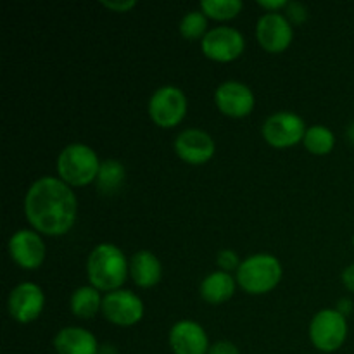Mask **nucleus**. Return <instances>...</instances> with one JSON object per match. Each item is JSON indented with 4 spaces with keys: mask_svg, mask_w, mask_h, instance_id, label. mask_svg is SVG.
Wrapping results in <instances>:
<instances>
[{
    "mask_svg": "<svg viewBox=\"0 0 354 354\" xmlns=\"http://www.w3.org/2000/svg\"><path fill=\"white\" fill-rule=\"evenodd\" d=\"M214 100L221 113L234 118L248 116L254 107V95L251 88L241 82L221 83L214 93Z\"/></svg>",
    "mask_w": 354,
    "mask_h": 354,
    "instance_id": "9b49d317",
    "label": "nucleus"
},
{
    "mask_svg": "<svg viewBox=\"0 0 354 354\" xmlns=\"http://www.w3.org/2000/svg\"><path fill=\"white\" fill-rule=\"evenodd\" d=\"M218 265L221 266V270L223 272H230V270H239V266H241V263H239V256L235 254L234 251H230V249H223L221 252H218Z\"/></svg>",
    "mask_w": 354,
    "mask_h": 354,
    "instance_id": "b1692460",
    "label": "nucleus"
},
{
    "mask_svg": "<svg viewBox=\"0 0 354 354\" xmlns=\"http://www.w3.org/2000/svg\"><path fill=\"white\" fill-rule=\"evenodd\" d=\"M10 258L26 270H35L44 263L45 244L38 234L31 230H19L9 241Z\"/></svg>",
    "mask_w": 354,
    "mask_h": 354,
    "instance_id": "f8f14e48",
    "label": "nucleus"
},
{
    "mask_svg": "<svg viewBox=\"0 0 354 354\" xmlns=\"http://www.w3.org/2000/svg\"><path fill=\"white\" fill-rule=\"evenodd\" d=\"M282 279L280 261L272 254H254L241 263L237 270V282L251 294L272 290Z\"/></svg>",
    "mask_w": 354,
    "mask_h": 354,
    "instance_id": "20e7f679",
    "label": "nucleus"
},
{
    "mask_svg": "<svg viewBox=\"0 0 354 354\" xmlns=\"http://www.w3.org/2000/svg\"><path fill=\"white\" fill-rule=\"evenodd\" d=\"M102 6L109 7L113 10H128L135 6V2L133 0H121V2H107V0H104Z\"/></svg>",
    "mask_w": 354,
    "mask_h": 354,
    "instance_id": "bb28decb",
    "label": "nucleus"
},
{
    "mask_svg": "<svg viewBox=\"0 0 354 354\" xmlns=\"http://www.w3.org/2000/svg\"><path fill=\"white\" fill-rule=\"evenodd\" d=\"M256 35L261 44L270 52H280L287 48L292 41V28L282 14L270 12L259 17Z\"/></svg>",
    "mask_w": 354,
    "mask_h": 354,
    "instance_id": "ddd939ff",
    "label": "nucleus"
},
{
    "mask_svg": "<svg viewBox=\"0 0 354 354\" xmlns=\"http://www.w3.org/2000/svg\"><path fill=\"white\" fill-rule=\"evenodd\" d=\"M187 113V99L176 86H161L156 90L149 102L152 121L162 128L176 127Z\"/></svg>",
    "mask_w": 354,
    "mask_h": 354,
    "instance_id": "423d86ee",
    "label": "nucleus"
},
{
    "mask_svg": "<svg viewBox=\"0 0 354 354\" xmlns=\"http://www.w3.org/2000/svg\"><path fill=\"white\" fill-rule=\"evenodd\" d=\"M97 180H99L97 183H99L100 192L114 194L120 189V185L124 180L123 165L120 161H116V159H107V161H104L100 165V171Z\"/></svg>",
    "mask_w": 354,
    "mask_h": 354,
    "instance_id": "aec40b11",
    "label": "nucleus"
},
{
    "mask_svg": "<svg viewBox=\"0 0 354 354\" xmlns=\"http://www.w3.org/2000/svg\"><path fill=\"white\" fill-rule=\"evenodd\" d=\"M57 169L64 183L82 187L88 185L95 180V176H99L100 162L88 145L71 144L59 154Z\"/></svg>",
    "mask_w": 354,
    "mask_h": 354,
    "instance_id": "7ed1b4c3",
    "label": "nucleus"
},
{
    "mask_svg": "<svg viewBox=\"0 0 354 354\" xmlns=\"http://www.w3.org/2000/svg\"><path fill=\"white\" fill-rule=\"evenodd\" d=\"M335 144V137L327 127H311L304 135V145L311 154H328Z\"/></svg>",
    "mask_w": 354,
    "mask_h": 354,
    "instance_id": "412c9836",
    "label": "nucleus"
},
{
    "mask_svg": "<svg viewBox=\"0 0 354 354\" xmlns=\"http://www.w3.org/2000/svg\"><path fill=\"white\" fill-rule=\"evenodd\" d=\"M235 280L227 272H214L201 283V296L211 304H220L234 296Z\"/></svg>",
    "mask_w": 354,
    "mask_h": 354,
    "instance_id": "a211bd4d",
    "label": "nucleus"
},
{
    "mask_svg": "<svg viewBox=\"0 0 354 354\" xmlns=\"http://www.w3.org/2000/svg\"><path fill=\"white\" fill-rule=\"evenodd\" d=\"M161 263L152 252L138 251L130 259V273L140 287H152L161 280Z\"/></svg>",
    "mask_w": 354,
    "mask_h": 354,
    "instance_id": "f3484780",
    "label": "nucleus"
},
{
    "mask_svg": "<svg viewBox=\"0 0 354 354\" xmlns=\"http://www.w3.org/2000/svg\"><path fill=\"white\" fill-rule=\"evenodd\" d=\"M244 50V37L232 26H218L203 37V52L214 61L228 62Z\"/></svg>",
    "mask_w": 354,
    "mask_h": 354,
    "instance_id": "0eeeda50",
    "label": "nucleus"
},
{
    "mask_svg": "<svg viewBox=\"0 0 354 354\" xmlns=\"http://www.w3.org/2000/svg\"><path fill=\"white\" fill-rule=\"evenodd\" d=\"M97 354H120V353H118V349L114 348L113 344H102L99 348V353Z\"/></svg>",
    "mask_w": 354,
    "mask_h": 354,
    "instance_id": "7c9ffc66",
    "label": "nucleus"
},
{
    "mask_svg": "<svg viewBox=\"0 0 354 354\" xmlns=\"http://www.w3.org/2000/svg\"><path fill=\"white\" fill-rule=\"evenodd\" d=\"M71 311L80 318H92L93 315L102 308V301H100L99 290L95 287H80L73 292L71 301Z\"/></svg>",
    "mask_w": 354,
    "mask_h": 354,
    "instance_id": "6ab92c4d",
    "label": "nucleus"
},
{
    "mask_svg": "<svg viewBox=\"0 0 354 354\" xmlns=\"http://www.w3.org/2000/svg\"><path fill=\"white\" fill-rule=\"evenodd\" d=\"M304 120L294 113L272 114L263 124V137L273 147H289L304 138Z\"/></svg>",
    "mask_w": 354,
    "mask_h": 354,
    "instance_id": "6e6552de",
    "label": "nucleus"
},
{
    "mask_svg": "<svg viewBox=\"0 0 354 354\" xmlns=\"http://www.w3.org/2000/svg\"><path fill=\"white\" fill-rule=\"evenodd\" d=\"M348 133H349V138H351V140L354 142V123L351 124V127H349V131H348Z\"/></svg>",
    "mask_w": 354,
    "mask_h": 354,
    "instance_id": "2f4dec72",
    "label": "nucleus"
},
{
    "mask_svg": "<svg viewBox=\"0 0 354 354\" xmlns=\"http://www.w3.org/2000/svg\"><path fill=\"white\" fill-rule=\"evenodd\" d=\"M54 346L59 354H97L100 348L93 334L80 327H66L59 330Z\"/></svg>",
    "mask_w": 354,
    "mask_h": 354,
    "instance_id": "dca6fc26",
    "label": "nucleus"
},
{
    "mask_svg": "<svg viewBox=\"0 0 354 354\" xmlns=\"http://www.w3.org/2000/svg\"><path fill=\"white\" fill-rule=\"evenodd\" d=\"M206 14L199 12V10H190L183 16V19L180 21V33L185 38H197L201 35H204L206 31Z\"/></svg>",
    "mask_w": 354,
    "mask_h": 354,
    "instance_id": "5701e85b",
    "label": "nucleus"
},
{
    "mask_svg": "<svg viewBox=\"0 0 354 354\" xmlns=\"http://www.w3.org/2000/svg\"><path fill=\"white\" fill-rule=\"evenodd\" d=\"M169 346L175 354H206L209 353L207 334L199 324L182 320L169 330Z\"/></svg>",
    "mask_w": 354,
    "mask_h": 354,
    "instance_id": "4468645a",
    "label": "nucleus"
},
{
    "mask_svg": "<svg viewBox=\"0 0 354 354\" xmlns=\"http://www.w3.org/2000/svg\"><path fill=\"white\" fill-rule=\"evenodd\" d=\"M44 303L45 297L40 287L37 283L24 282L10 292L7 306L14 320L28 324V322L37 320L38 315L44 310Z\"/></svg>",
    "mask_w": 354,
    "mask_h": 354,
    "instance_id": "9d476101",
    "label": "nucleus"
},
{
    "mask_svg": "<svg viewBox=\"0 0 354 354\" xmlns=\"http://www.w3.org/2000/svg\"><path fill=\"white\" fill-rule=\"evenodd\" d=\"M102 313L113 324L127 327L140 322L144 304L131 290H113L102 299Z\"/></svg>",
    "mask_w": 354,
    "mask_h": 354,
    "instance_id": "1a4fd4ad",
    "label": "nucleus"
},
{
    "mask_svg": "<svg viewBox=\"0 0 354 354\" xmlns=\"http://www.w3.org/2000/svg\"><path fill=\"white\" fill-rule=\"evenodd\" d=\"M175 151L183 161L190 165H203L214 154V142L206 131L189 128L175 140Z\"/></svg>",
    "mask_w": 354,
    "mask_h": 354,
    "instance_id": "2eb2a0df",
    "label": "nucleus"
},
{
    "mask_svg": "<svg viewBox=\"0 0 354 354\" xmlns=\"http://www.w3.org/2000/svg\"><path fill=\"white\" fill-rule=\"evenodd\" d=\"M353 245H354V237H353Z\"/></svg>",
    "mask_w": 354,
    "mask_h": 354,
    "instance_id": "473e14b6",
    "label": "nucleus"
},
{
    "mask_svg": "<svg viewBox=\"0 0 354 354\" xmlns=\"http://www.w3.org/2000/svg\"><path fill=\"white\" fill-rule=\"evenodd\" d=\"M259 6L265 7V9H280V7H287L289 3L286 2V0H259Z\"/></svg>",
    "mask_w": 354,
    "mask_h": 354,
    "instance_id": "c85d7f7f",
    "label": "nucleus"
},
{
    "mask_svg": "<svg viewBox=\"0 0 354 354\" xmlns=\"http://www.w3.org/2000/svg\"><path fill=\"white\" fill-rule=\"evenodd\" d=\"M342 282H344V286L348 287L351 292H354V265L348 266V268L344 270V273H342Z\"/></svg>",
    "mask_w": 354,
    "mask_h": 354,
    "instance_id": "cd10ccee",
    "label": "nucleus"
},
{
    "mask_svg": "<svg viewBox=\"0 0 354 354\" xmlns=\"http://www.w3.org/2000/svg\"><path fill=\"white\" fill-rule=\"evenodd\" d=\"M337 311L346 317V315H348L349 311H351V301H349V299H341V301H339Z\"/></svg>",
    "mask_w": 354,
    "mask_h": 354,
    "instance_id": "c756f323",
    "label": "nucleus"
},
{
    "mask_svg": "<svg viewBox=\"0 0 354 354\" xmlns=\"http://www.w3.org/2000/svg\"><path fill=\"white\" fill-rule=\"evenodd\" d=\"M310 337L320 351H337L348 337V324L337 310H324L315 315L310 325Z\"/></svg>",
    "mask_w": 354,
    "mask_h": 354,
    "instance_id": "39448f33",
    "label": "nucleus"
},
{
    "mask_svg": "<svg viewBox=\"0 0 354 354\" xmlns=\"http://www.w3.org/2000/svg\"><path fill=\"white\" fill-rule=\"evenodd\" d=\"M201 7L203 12L213 19H230L241 12L242 2L241 0H203Z\"/></svg>",
    "mask_w": 354,
    "mask_h": 354,
    "instance_id": "4be33fe9",
    "label": "nucleus"
},
{
    "mask_svg": "<svg viewBox=\"0 0 354 354\" xmlns=\"http://www.w3.org/2000/svg\"><path fill=\"white\" fill-rule=\"evenodd\" d=\"M86 272L92 286L99 290H116L127 280L128 263L121 249L113 244H100L90 252Z\"/></svg>",
    "mask_w": 354,
    "mask_h": 354,
    "instance_id": "f03ea898",
    "label": "nucleus"
},
{
    "mask_svg": "<svg viewBox=\"0 0 354 354\" xmlns=\"http://www.w3.org/2000/svg\"><path fill=\"white\" fill-rule=\"evenodd\" d=\"M209 354H241L237 346L230 341H220L209 348Z\"/></svg>",
    "mask_w": 354,
    "mask_h": 354,
    "instance_id": "393cba45",
    "label": "nucleus"
},
{
    "mask_svg": "<svg viewBox=\"0 0 354 354\" xmlns=\"http://www.w3.org/2000/svg\"><path fill=\"white\" fill-rule=\"evenodd\" d=\"M287 9H289V17L296 21V23H301L303 19H306V7L301 6V3L292 2L287 6Z\"/></svg>",
    "mask_w": 354,
    "mask_h": 354,
    "instance_id": "a878e982",
    "label": "nucleus"
},
{
    "mask_svg": "<svg viewBox=\"0 0 354 354\" xmlns=\"http://www.w3.org/2000/svg\"><path fill=\"white\" fill-rule=\"evenodd\" d=\"M24 213L41 234L62 235L75 223L76 197L68 183L54 176H44L28 190Z\"/></svg>",
    "mask_w": 354,
    "mask_h": 354,
    "instance_id": "f257e3e1",
    "label": "nucleus"
}]
</instances>
